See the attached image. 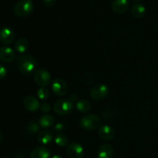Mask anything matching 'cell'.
Segmentation results:
<instances>
[{
    "instance_id": "obj_30",
    "label": "cell",
    "mask_w": 158,
    "mask_h": 158,
    "mask_svg": "<svg viewBox=\"0 0 158 158\" xmlns=\"http://www.w3.org/2000/svg\"><path fill=\"white\" fill-rule=\"evenodd\" d=\"M2 133L0 132V143L2 142Z\"/></svg>"
},
{
    "instance_id": "obj_25",
    "label": "cell",
    "mask_w": 158,
    "mask_h": 158,
    "mask_svg": "<svg viewBox=\"0 0 158 158\" xmlns=\"http://www.w3.org/2000/svg\"><path fill=\"white\" fill-rule=\"evenodd\" d=\"M54 128H55V130L57 132H60V131H63L65 129V125L63 122H57V123L55 124L54 125Z\"/></svg>"
},
{
    "instance_id": "obj_17",
    "label": "cell",
    "mask_w": 158,
    "mask_h": 158,
    "mask_svg": "<svg viewBox=\"0 0 158 158\" xmlns=\"http://www.w3.org/2000/svg\"><path fill=\"white\" fill-rule=\"evenodd\" d=\"M29 46V43L28 40L26 38H23V37L18 39L15 43V50H16L17 52H19V54H24V53L28 50Z\"/></svg>"
},
{
    "instance_id": "obj_29",
    "label": "cell",
    "mask_w": 158,
    "mask_h": 158,
    "mask_svg": "<svg viewBox=\"0 0 158 158\" xmlns=\"http://www.w3.org/2000/svg\"><path fill=\"white\" fill-rule=\"evenodd\" d=\"M51 158H63V156H60V155H54V156H52Z\"/></svg>"
},
{
    "instance_id": "obj_21",
    "label": "cell",
    "mask_w": 158,
    "mask_h": 158,
    "mask_svg": "<svg viewBox=\"0 0 158 158\" xmlns=\"http://www.w3.org/2000/svg\"><path fill=\"white\" fill-rule=\"evenodd\" d=\"M55 140L56 144L59 147H66L68 144L69 142V139H68L67 136L66 135L63 134V133H60V134H57L55 136Z\"/></svg>"
},
{
    "instance_id": "obj_26",
    "label": "cell",
    "mask_w": 158,
    "mask_h": 158,
    "mask_svg": "<svg viewBox=\"0 0 158 158\" xmlns=\"http://www.w3.org/2000/svg\"><path fill=\"white\" fill-rule=\"evenodd\" d=\"M6 74H7V70H6V68L3 65L0 64V80L6 77Z\"/></svg>"
},
{
    "instance_id": "obj_2",
    "label": "cell",
    "mask_w": 158,
    "mask_h": 158,
    "mask_svg": "<svg viewBox=\"0 0 158 158\" xmlns=\"http://www.w3.org/2000/svg\"><path fill=\"white\" fill-rule=\"evenodd\" d=\"M80 125L83 129L87 130V131H92V130H95L100 127V119L95 114L86 115L80 119Z\"/></svg>"
},
{
    "instance_id": "obj_15",
    "label": "cell",
    "mask_w": 158,
    "mask_h": 158,
    "mask_svg": "<svg viewBox=\"0 0 158 158\" xmlns=\"http://www.w3.org/2000/svg\"><path fill=\"white\" fill-rule=\"evenodd\" d=\"M114 155L113 147L110 144L104 143L100 146L97 152L98 158H112Z\"/></svg>"
},
{
    "instance_id": "obj_22",
    "label": "cell",
    "mask_w": 158,
    "mask_h": 158,
    "mask_svg": "<svg viewBox=\"0 0 158 158\" xmlns=\"http://www.w3.org/2000/svg\"><path fill=\"white\" fill-rule=\"evenodd\" d=\"M49 91L46 87H41L37 91V97L41 100H46L49 98Z\"/></svg>"
},
{
    "instance_id": "obj_23",
    "label": "cell",
    "mask_w": 158,
    "mask_h": 158,
    "mask_svg": "<svg viewBox=\"0 0 158 158\" xmlns=\"http://www.w3.org/2000/svg\"><path fill=\"white\" fill-rule=\"evenodd\" d=\"M40 127V124L37 123V122H35V121H31V122H29V124H28L27 130L29 133L34 134V133H37V132L39 131Z\"/></svg>"
},
{
    "instance_id": "obj_27",
    "label": "cell",
    "mask_w": 158,
    "mask_h": 158,
    "mask_svg": "<svg viewBox=\"0 0 158 158\" xmlns=\"http://www.w3.org/2000/svg\"><path fill=\"white\" fill-rule=\"evenodd\" d=\"M43 3L47 7H52L55 5L56 0H43Z\"/></svg>"
},
{
    "instance_id": "obj_19",
    "label": "cell",
    "mask_w": 158,
    "mask_h": 158,
    "mask_svg": "<svg viewBox=\"0 0 158 158\" xmlns=\"http://www.w3.org/2000/svg\"><path fill=\"white\" fill-rule=\"evenodd\" d=\"M39 124L42 128L48 129L54 124V119L51 115H43L40 117V120H39Z\"/></svg>"
},
{
    "instance_id": "obj_18",
    "label": "cell",
    "mask_w": 158,
    "mask_h": 158,
    "mask_svg": "<svg viewBox=\"0 0 158 158\" xmlns=\"http://www.w3.org/2000/svg\"><path fill=\"white\" fill-rule=\"evenodd\" d=\"M131 12L135 18L140 19L144 16L145 14H146V9L140 3H136L133 6L132 9H131Z\"/></svg>"
},
{
    "instance_id": "obj_31",
    "label": "cell",
    "mask_w": 158,
    "mask_h": 158,
    "mask_svg": "<svg viewBox=\"0 0 158 158\" xmlns=\"http://www.w3.org/2000/svg\"><path fill=\"white\" fill-rule=\"evenodd\" d=\"M2 158H9V157H2Z\"/></svg>"
},
{
    "instance_id": "obj_1",
    "label": "cell",
    "mask_w": 158,
    "mask_h": 158,
    "mask_svg": "<svg viewBox=\"0 0 158 158\" xmlns=\"http://www.w3.org/2000/svg\"><path fill=\"white\" fill-rule=\"evenodd\" d=\"M18 64L22 74L29 75L35 71L37 62L35 57L31 54H23L19 57Z\"/></svg>"
},
{
    "instance_id": "obj_20",
    "label": "cell",
    "mask_w": 158,
    "mask_h": 158,
    "mask_svg": "<svg viewBox=\"0 0 158 158\" xmlns=\"http://www.w3.org/2000/svg\"><path fill=\"white\" fill-rule=\"evenodd\" d=\"M76 107H77V110L80 112H87L90 110L91 108V104L90 102L88 100H86V99H82V100L78 101L77 102V105H76Z\"/></svg>"
},
{
    "instance_id": "obj_14",
    "label": "cell",
    "mask_w": 158,
    "mask_h": 158,
    "mask_svg": "<svg viewBox=\"0 0 158 158\" xmlns=\"http://www.w3.org/2000/svg\"><path fill=\"white\" fill-rule=\"evenodd\" d=\"M52 139H53V134L49 130L44 129L40 132L37 135V140L43 145H47V144L50 143Z\"/></svg>"
},
{
    "instance_id": "obj_5",
    "label": "cell",
    "mask_w": 158,
    "mask_h": 158,
    "mask_svg": "<svg viewBox=\"0 0 158 158\" xmlns=\"http://www.w3.org/2000/svg\"><path fill=\"white\" fill-rule=\"evenodd\" d=\"M50 79L51 76L49 71L43 68L37 69L34 72V80L40 86L46 87L50 82Z\"/></svg>"
},
{
    "instance_id": "obj_28",
    "label": "cell",
    "mask_w": 158,
    "mask_h": 158,
    "mask_svg": "<svg viewBox=\"0 0 158 158\" xmlns=\"http://www.w3.org/2000/svg\"><path fill=\"white\" fill-rule=\"evenodd\" d=\"M69 100L70 101V102H72L73 104L74 102H77V100H78V96H77V94H71L70 97H69Z\"/></svg>"
},
{
    "instance_id": "obj_9",
    "label": "cell",
    "mask_w": 158,
    "mask_h": 158,
    "mask_svg": "<svg viewBox=\"0 0 158 158\" xmlns=\"http://www.w3.org/2000/svg\"><path fill=\"white\" fill-rule=\"evenodd\" d=\"M15 33L9 27H3L0 29V42L5 45H9L13 42Z\"/></svg>"
},
{
    "instance_id": "obj_12",
    "label": "cell",
    "mask_w": 158,
    "mask_h": 158,
    "mask_svg": "<svg viewBox=\"0 0 158 158\" xmlns=\"http://www.w3.org/2000/svg\"><path fill=\"white\" fill-rule=\"evenodd\" d=\"M112 9L114 12L118 14L123 13L129 7L128 0H114L112 2Z\"/></svg>"
},
{
    "instance_id": "obj_4",
    "label": "cell",
    "mask_w": 158,
    "mask_h": 158,
    "mask_svg": "<svg viewBox=\"0 0 158 158\" xmlns=\"http://www.w3.org/2000/svg\"><path fill=\"white\" fill-rule=\"evenodd\" d=\"M73 105L69 100L60 99L55 102L53 105V110L56 114L60 116H66L72 112Z\"/></svg>"
},
{
    "instance_id": "obj_6",
    "label": "cell",
    "mask_w": 158,
    "mask_h": 158,
    "mask_svg": "<svg viewBox=\"0 0 158 158\" xmlns=\"http://www.w3.org/2000/svg\"><path fill=\"white\" fill-rule=\"evenodd\" d=\"M109 94V88L106 85H95L90 91V96L94 100H102Z\"/></svg>"
},
{
    "instance_id": "obj_24",
    "label": "cell",
    "mask_w": 158,
    "mask_h": 158,
    "mask_svg": "<svg viewBox=\"0 0 158 158\" xmlns=\"http://www.w3.org/2000/svg\"><path fill=\"white\" fill-rule=\"evenodd\" d=\"M40 110H41L42 112L43 113H48L51 110V106L49 104L44 102L42 105H40Z\"/></svg>"
},
{
    "instance_id": "obj_7",
    "label": "cell",
    "mask_w": 158,
    "mask_h": 158,
    "mask_svg": "<svg viewBox=\"0 0 158 158\" xmlns=\"http://www.w3.org/2000/svg\"><path fill=\"white\" fill-rule=\"evenodd\" d=\"M66 153L69 158H83L84 156V149L78 143H72L67 146Z\"/></svg>"
},
{
    "instance_id": "obj_13",
    "label": "cell",
    "mask_w": 158,
    "mask_h": 158,
    "mask_svg": "<svg viewBox=\"0 0 158 158\" xmlns=\"http://www.w3.org/2000/svg\"><path fill=\"white\" fill-rule=\"evenodd\" d=\"M15 58V51L9 46L0 47V60L4 62H11Z\"/></svg>"
},
{
    "instance_id": "obj_3",
    "label": "cell",
    "mask_w": 158,
    "mask_h": 158,
    "mask_svg": "<svg viewBox=\"0 0 158 158\" xmlns=\"http://www.w3.org/2000/svg\"><path fill=\"white\" fill-rule=\"evenodd\" d=\"M33 8L31 0H20L14 6V13L19 17H25L32 12Z\"/></svg>"
},
{
    "instance_id": "obj_10",
    "label": "cell",
    "mask_w": 158,
    "mask_h": 158,
    "mask_svg": "<svg viewBox=\"0 0 158 158\" xmlns=\"http://www.w3.org/2000/svg\"><path fill=\"white\" fill-rule=\"evenodd\" d=\"M23 105L25 108L29 112L37 111L40 108V104L38 99L34 96H27L23 101Z\"/></svg>"
},
{
    "instance_id": "obj_8",
    "label": "cell",
    "mask_w": 158,
    "mask_h": 158,
    "mask_svg": "<svg viewBox=\"0 0 158 158\" xmlns=\"http://www.w3.org/2000/svg\"><path fill=\"white\" fill-rule=\"evenodd\" d=\"M52 90L56 95L63 96L67 91V85L63 79L56 78L52 81Z\"/></svg>"
},
{
    "instance_id": "obj_11",
    "label": "cell",
    "mask_w": 158,
    "mask_h": 158,
    "mask_svg": "<svg viewBox=\"0 0 158 158\" xmlns=\"http://www.w3.org/2000/svg\"><path fill=\"white\" fill-rule=\"evenodd\" d=\"M98 135L101 139L104 140H111L114 137L115 132L110 125H103L99 128Z\"/></svg>"
},
{
    "instance_id": "obj_16",
    "label": "cell",
    "mask_w": 158,
    "mask_h": 158,
    "mask_svg": "<svg viewBox=\"0 0 158 158\" xmlns=\"http://www.w3.org/2000/svg\"><path fill=\"white\" fill-rule=\"evenodd\" d=\"M50 152L45 147H38L34 148L30 153V158H49Z\"/></svg>"
},
{
    "instance_id": "obj_32",
    "label": "cell",
    "mask_w": 158,
    "mask_h": 158,
    "mask_svg": "<svg viewBox=\"0 0 158 158\" xmlns=\"http://www.w3.org/2000/svg\"><path fill=\"white\" fill-rule=\"evenodd\" d=\"M136 1H138V0H136Z\"/></svg>"
}]
</instances>
